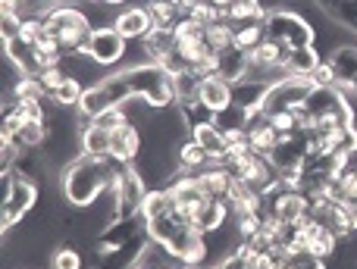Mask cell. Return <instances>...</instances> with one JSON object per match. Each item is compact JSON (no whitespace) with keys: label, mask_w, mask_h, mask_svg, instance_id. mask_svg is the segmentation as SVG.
I'll return each instance as SVG.
<instances>
[{"label":"cell","mask_w":357,"mask_h":269,"mask_svg":"<svg viewBox=\"0 0 357 269\" xmlns=\"http://www.w3.org/2000/svg\"><path fill=\"white\" fill-rule=\"evenodd\" d=\"M129 163H119L113 157H75L66 169L60 172V197L66 207L73 210H88L98 203L100 194L113 188L123 176V169Z\"/></svg>","instance_id":"1"},{"label":"cell","mask_w":357,"mask_h":269,"mask_svg":"<svg viewBox=\"0 0 357 269\" xmlns=\"http://www.w3.org/2000/svg\"><path fill=\"white\" fill-rule=\"evenodd\" d=\"M41 16H44V31H50V35L60 38L63 54L66 56H75V54L85 56V47H88L91 31H94V22L85 13V6L66 0V3H56V6H50V10H44Z\"/></svg>","instance_id":"2"},{"label":"cell","mask_w":357,"mask_h":269,"mask_svg":"<svg viewBox=\"0 0 357 269\" xmlns=\"http://www.w3.org/2000/svg\"><path fill=\"white\" fill-rule=\"evenodd\" d=\"M38 203H41V185L31 182L19 169H6L3 172V203H0V229L3 232L19 229L35 213Z\"/></svg>","instance_id":"3"},{"label":"cell","mask_w":357,"mask_h":269,"mask_svg":"<svg viewBox=\"0 0 357 269\" xmlns=\"http://www.w3.org/2000/svg\"><path fill=\"white\" fill-rule=\"evenodd\" d=\"M264 31L266 38H276L279 44H285L289 50L298 47H317V25L307 22L298 10H289V6H276V10L264 13Z\"/></svg>","instance_id":"4"},{"label":"cell","mask_w":357,"mask_h":269,"mask_svg":"<svg viewBox=\"0 0 357 269\" xmlns=\"http://www.w3.org/2000/svg\"><path fill=\"white\" fill-rule=\"evenodd\" d=\"M126 75H129L132 94L148 100L154 110H169V107H176L173 75H169L160 63H138V66L126 69Z\"/></svg>","instance_id":"5"},{"label":"cell","mask_w":357,"mask_h":269,"mask_svg":"<svg viewBox=\"0 0 357 269\" xmlns=\"http://www.w3.org/2000/svg\"><path fill=\"white\" fill-rule=\"evenodd\" d=\"M314 79H298V75H285V79L273 82L270 91H266L264 104L254 113H264V116H273V113L282 110H298V107L307 104V98L314 94Z\"/></svg>","instance_id":"6"},{"label":"cell","mask_w":357,"mask_h":269,"mask_svg":"<svg viewBox=\"0 0 357 269\" xmlns=\"http://www.w3.org/2000/svg\"><path fill=\"white\" fill-rule=\"evenodd\" d=\"M167 194H169V201H173V210L182 213L188 222L195 220L210 201V194L204 191L201 178L191 176V172H176V176L167 182Z\"/></svg>","instance_id":"7"},{"label":"cell","mask_w":357,"mask_h":269,"mask_svg":"<svg viewBox=\"0 0 357 269\" xmlns=\"http://www.w3.org/2000/svg\"><path fill=\"white\" fill-rule=\"evenodd\" d=\"M126 50H129V41H126L110 22V25H98V29L91 31V41H88V47H85V56L94 63V66L113 69L126 60Z\"/></svg>","instance_id":"8"},{"label":"cell","mask_w":357,"mask_h":269,"mask_svg":"<svg viewBox=\"0 0 357 269\" xmlns=\"http://www.w3.org/2000/svg\"><path fill=\"white\" fill-rule=\"evenodd\" d=\"M113 29L126 38V41H144L154 29V19L148 13V3H129L113 16Z\"/></svg>","instance_id":"9"},{"label":"cell","mask_w":357,"mask_h":269,"mask_svg":"<svg viewBox=\"0 0 357 269\" xmlns=\"http://www.w3.org/2000/svg\"><path fill=\"white\" fill-rule=\"evenodd\" d=\"M326 60L333 63L335 69V88H342L345 94H354L357 91V44H335L333 50L326 54Z\"/></svg>","instance_id":"10"},{"label":"cell","mask_w":357,"mask_h":269,"mask_svg":"<svg viewBox=\"0 0 357 269\" xmlns=\"http://www.w3.org/2000/svg\"><path fill=\"white\" fill-rule=\"evenodd\" d=\"M144 151V129L138 123H129L123 129L113 132L110 141V157L119 160V163H135Z\"/></svg>","instance_id":"11"},{"label":"cell","mask_w":357,"mask_h":269,"mask_svg":"<svg viewBox=\"0 0 357 269\" xmlns=\"http://www.w3.org/2000/svg\"><path fill=\"white\" fill-rule=\"evenodd\" d=\"M197 100H201L207 110L222 113V110H229V107L235 104L232 85H229L226 79H220V75H204L201 85H197Z\"/></svg>","instance_id":"12"},{"label":"cell","mask_w":357,"mask_h":269,"mask_svg":"<svg viewBox=\"0 0 357 269\" xmlns=\"http://www.w3.org/2000/svg\"><path fill=\"white\" fill-rule=\"evenodd\" d=\"M226 203L232 210V216H245V213H264V194L254 185L232 178V188L226 194Z\"/></svg>","instance_id":"13"},{"label":"cell","mask_w":357,"mask_h":269,"mask_svg":"<svg viewBox=\"0 0 357 269\" xmlns=\"http://www.w3.org/2000/svg\"><path fill=\"white\" fill-rule=\"evenodd\" d=\"M188 134L204 147V151L210 153L213 166H226V151H229V144H226V132H222L220 125H216V123L195 125V129H191Z\"/></svg>","instance_id":"14"},{"label":"cell","mask_w":357,"mask_h":269,"mask_svg":"<svg viewBox=\"0 0 357 269\" xmlns=\"http://www.w3.org/2000/svg\"><path fill=\"white\" fill-rule=\"evenodd\" d=\"M248 141H251V151L260 153V157H270L273 147L279 144V132L270 125V119L264 113H254L251 125H248Z\"/></svg>","instance_id":"15"},{"label":"cell","mask_w":357,"mask_h":269,"mask_svg":"<svg viewBox=\"0 0 357 269\" xmlns=\"http://www.w3.org/2000/svg\"><path fill=\"white\" fill-rule=\"evenodd\" d=\"M320 63H323V54L317 47H298V50H289L282 72L285 75H298V79H310Z\"/></svg>","instance_id":"16"},{"label":"cell","mask_w":357,"mask_h":269,"mask_svg":"<svg viewBox=\"0 0 357 269\" xmlns=\"http://www.w3.org/2000/svg\"><path fill=\"white\" fill-rule=\"evenodd\" d=\"M216 75L220 79H226L229 85H238V82H245L248 75H251V60H248V54H241V50H226V54H220V66H216Z\"/></svg>","instance_id":"17"},{"label":"cell","mask_w":357,"mask_h":269,"mask_svg":"<svg viewBox=\"0 0 357 269\" xmlns=\"http://www.w3.org/2000/svg\"><path fill=\"white\" fill-rule=\"evenodd\" d=\"M142 50H144V56H148V63H160L163 56H169L176 50V31L154 25L151 35L142 41Z\"/></svg>","instance_id":"18"},{"label":"cell","mask_w":357,"mask_h":269,"mask_svg":"<svg viewBox=\"0 0 357 269\" xmlns=\"http://www.w3.org/2000/svg\"><path fill=\"white\" fill-rule=\"evenodd\" d=\"M176 160H178V169L191 172V176H197L201 169H207V166L213 163V160H210V153L204 151L195 138H185L182 144L176 147Z\"/></svg>","instance_id":"19"},{"label":"cell","mask_w":357,"mask_h":269,"mask_svg":"<svg viewBox=\"0 0 357 269\" xmlns=\"http://www.w3.org/2000/svg\"><path fill=\"white\" fill-rule=\"evenodd\" d=\"M197 178H201V185H204V191H207L210 197H226L229 194V188H232V169L229 166H213L210 163L207 169H201L197 172Z\"/></svg>","instance_id":"20"},{"label":"cell","mask_w":357,"mask_h":269,"mask_svg":"<svg viewBox=\"0 0 357 269\" xmlns=\"http://www.w3.org/2000/svg\"><path fill=\"white\" fill-rule=\"evenodd\" d=\"M79 141H82V153H88V157H110L113 132H107V129H100V125L88 123L85 129H82Z\"/></svg>","instance_id":"21"},{"label":"cell","mask_w":357,"mask_h":269,"mask_svg":"<svg viewBox=\"0 0 357 269\" xmlns=\"http://www.w3.org/2000/svg\"><path fill=\"white\" fill-rule=\"evenodd\" d=\"M144 3H148L154 25H160V29H176L178 19H185L182 0H144Z\"/></svg>","instance_id":"22"},{"label":"cell","mask_w":357,"mask_h":269,"mask_svg":"<svg viewBox=\"0 0 357 269\" xmlns=\"http://www.w3.org/2000/svg\"><path fill=\"white\" fill-rule=\"evenodd\" d=\"M173 210V201H169V194H167V185L163 188H151L148 191V197H144V203H142V220L144 222H151V220H157V216H163V213H169Z\"/></svg>","instance_id":"23"},{"label":"cell","mask_w":357,"mask_h":269,"mask_svg":"<svg viewBox=\"0 0 357 269\" xmlns=\"http://www.w3.org/2000/svg\"><path fill=\"white\" fill-rule=\"evenodd\" d=\"M207 44L213 54H226L235 47V25L232 22H213L207 25Z\"/></svg>","instance_id":"24"},{"label":"cell","mask_w":357,"mask_h":269,"mask_svg":"<svg viewBox=\"0 0 357 269\" xmlns=\"http://www.w3.org/2000/svg\"><path fill=\"white\" fill-rule=\"evenodd\" d=\"M176 107H178V113H182V119H185V125H188V132L195 129V125H207V123H213V119H216V113L207 110V107H204L197 98L182 100V104H176Z\"/></svg>","instance_id":"25"},{"label":"cell","mask_w":357,"mask_h":269,"mask_svg":"<svg viewBox=\"0 0 357 269\" xmlns=\"http://www.w3.org/2000/svg\"><path fill=\"white\" fill-rule=\"evenodd\" d=\"M251 116H254L251 110H241V107H235V104H232L229 110L216 113L213 123L220 125L222 132H248V125H251Z\"/></svg>","instance_id":"26"},{"label":"cell","mask_w":357,"mask_h":269,"mask_svg":"<svg viewBox=\"0 0 357 269\" xmlns=\"http://www.w3.org/2000/svg\"><path fill=\"white\" fill-rule=\"evenodd\" d=\"M264 38H266V31H264V25H260V22L235 25V50H241V54H251V50L257 47Z\"/></svg>","instance_id":"27"},{"label":"cell","mask_w":357,"mask_h":269,"mask_svg":"<svg viewBox=\"0 0 357 269\" xmlns=\"http://www.w3.org/2000/svg\"><path fill=\"white\" fill-rule=\"evenodd\" d=\"M50 269H85V260H82V254L75 251V247L69 245H56L54 251H50Z\"/></svg>","instance_id":"28"},{"label":"cell","mask_w":357,"mask_h":269,"mask_svg":"<svg viewBox=\"0 0 357 269\" xmlns=\"http://www.w3.org/2000/svg\"><path fill=\"white\" fill-rule=\"evenodd\" d=\"M91 123H94V125H100V129H107V132H116V129H123V125H129V123H132V116L126 113V107H113V110L98 113V116H94Z\"/></svg>","instance_id":"29"},{"label":"cell","mask_w":357,"mask_h":269,"mask_svg":"<svg viewBox=\"0 0 357 269\" xmlns=\"http://www.w3.org/2000/svg\"><path fill=\"white\" fill-rule=\"evenodd\" d=\"M38 79H41L44 91H47V98H50V94H54V91H60V88L66 85V79H69V69H66V63H63V66L41 69V72H38Z\"/></svg>","instance_id":"30"},{"label":"cell","mask_w":357,"mask_h":269,"mask_svg":"<svg viewBox=\"0 0 357 269\" xmlns=\"http://www.w3.org/2000/svg\"><path fill=\"white\" fill-rule=\"evenodd\" d=\"M333 22H339V25H345L348 31H354L357 35V0H339V6L333 10Z\"/></svg>","instance_id":"31"},{"label":"cell","mask_w":357,"mask_h":269,"mask_svg":"<svg viewBox=\"0 0 357 269\" xmlns=\"http://www.w3.org/2000/svg\"><path fill=\"white\" fill-rule=\"evenodd\" d=\"M270 119V125L276 129L279 134H291V132H298V116H295V110H282V113H273V116H266Z\"/></svg>","instance_id":"32"},{"label":"cell","mask_w":357,"mask_h":269,"mask_svg":"<svg viewBox=\"0 0 357 269\" xmlns=\"http://www.w3.org/2000/svg\"><path fill=\"white\" fill-rule=\"evenodd\" d=\"M339 191L342 201H357V166H348L339 176Z\"/></svg>","instance_id":"33"},{"label":"cell","mask_w":357,"mask_h":269,"mask_svg":"<svg viewBox=\"0 0 357 269\" xmlns=\"http://www.w3.org/2000/svg\"><path fill=\"white\" fill-rule=\"evenodd\" d=\"M310 79H314V85H317V88H335V82H339V79H335L333 63H329L326 56H323V63L314 69V75H310Z\"/></svg>","instance_id":"34"},{"label":"cell","mask_w":357,"mask_h":269,"mask_svg":"<svg viewBox=\"0 0 357 269\" xmlns=\"http://www.w3.org/2000/svg\"><path fill=\"white\" fill-rule=\"evenodd\" d=\"M213 269H251V266H248V260L235 251V254H229V257H222L220 263H213Z\"/></svg>","instance_id":"35"},{"label":"cell","mask_w":357,"mask_h":269,"mask_svg":"<svg viewBox=\"0 0 357 269\" xmlns=\"http://www.w3.org/2000/svg\"><path fill=\"white\" fill-rule=\"evenodd\" d=\"M25 3H29V10L44 13V10H50V6H56V3H66V0H25Z\"/></svg>","instance_id":"36"},{"label":"cell","mask_w":357,"mask_h":269,"mask_svg":"<svg viewBox=\"0 0 357 269\" xmlns=\"http://www.w3.org/2000/svg\"><path fill=\"white\" fill-rule=\"evenodd\" d=\"M210 3L220 6V10H229V6H232V0H210Z\"/></svg>","instance_id":"37"},{"label":"cell","mask_w":357,"mask_h":269,"mask_svg":"<svg viewBox=\"0 0 357 269\" xmlns=\"http://www.w3.org/2000/svg\"><path fill=\"white\" fill-rule=\"evenodd\" d=\"M195 3H204V0H182V6H185V13H188V6H195Z\"/></svg>","instance_id":"38"},{"label":"cell","mask_w":357,"mask_h":269,"mask_svg":"<svg viewBox=\"0 0 357 269\" xmlns=\"http://www.w3.org/2000/svg\"><path fill=\"white\" fill-rule=\"evenodd\" d=\"M135 269H148V266H144V263H142V266H135Z\"/></svg>","instance_id":"39"},{"label":"cell","mask_w":357,"mask_h":269,"mask_svg":"<svg viewBox=\"0 0 357 269\" xmlns=\"http://www.w3.org/2000/svg\"><path fill=\"white\" fill-rule=\"evenodd\" d=\"M354 98H357V91H354Z\"/></svg>","instance_id":"40"}]
</instances>
